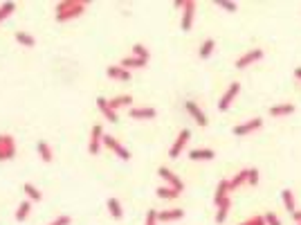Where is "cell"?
<instances>
[{
	"label": "cell",
	"mask_w": 301,
	"mask_h": 225,
	"mask_svg": "<svg viewBox=\"0 0 301 225\" xmlns=\"http://www.w3.org/2000/svg\"><path fill=\"white\" fill-rule=\"evenodd\" d=\"M101 144H106L110 151H115V153H117V156L121 158V160H130V151L126 149V146L121 144L119 140H115L113 135H104V142H101Z\"/></svg>",
	"instance_id": "obj_11"
},
{
	"label": "cell",
	"mask_w": 301,
	"mask_h": 225,
	"mask_svg": "<svg viewBox=\"0 0 301 225\" xmlns=\"http://www.w3.org/2000/svg\"><path fill=\"white\" fill-rule=\"evenodd\" d=\"M230 207H232V200H222V205H218V212H216V223H225L227 216H230Z\"/></svg>",
	"instance_id": "obj_26"
},
{
	"label": "cell",
	"mask_w": 301,
	"mask_h": 225,
	"mask_svg": "<svg viewBox=\"0 0 301 225\" xmlns=\"http://www.w3.org/2000/svg\"><path fill=\"white\" fill-rule=\"evenodd\" d=\"M14 12H16V3H3L0 5V23L7 21Z\"/></svg>",
	"instance_id": "obj_32"
},
{
	"label": "cell",
	"mask_w": 301,
	"mask_h": 225,
	"mask_svg": "<svg viewBox=\"0 0 301 225\" xmlns=\"http://www.w3.org/2000/svg\"><path fill=\"white\" fill-rule=\"evenodd\" d=\"M104 126L101 124H95L92 126V131H90V144H88V153L90 156H97L99 153V149H101V142H104Z\"/></svg>",
	"instance_id": "obj_10"
},
{
	"label": "cell",
	"mask_w": 301,
	"mask_h": 225,
	"mask_svg": "<svg viewBox=\"0 0 301 225\" xmlns=\"http://www.w3.org/2000/svg\"><path fill=\"white\" fill-rule=\"evenodd\" d=\"M189 140H191V131H189V128H182V131L178 133L176 142L171 144V149H169V158H171V160H178V158L182 156V151L187 149Z\"/></svg>",
	"instance_id": "obj_3"
},
{
	"label": "cell",
	"mask_w": 301,
	"mask_h": 225,
	"mask_svg": "<svg viewBox=\"0 0 301 225\" xmlns=\"http://www.w3.org/2000/svg\"><path fill=\"white\" fill-rule=\"evenodd\" d=\"M227 198H230V180H220L218 187H216L213 203H216V207H218V205H222V200H227Z\"/></svg>",
	"instance_id": "obj_17"
},
{
	"label": "cell",
	"mask_w": 301,
	"mask_h": 225,
	"mask_svg": "<svg viewBox=\"0 0 301 225\" xmlns=\"http://www.w3.org/2000/svg\"><path fill=\"white\" fill-rule=\"evenodd\" d=\"M292 218H294V223H299V221H301V209H297V212L292 214Z\"/></svg>",
	"instance_id": "obj_39"
},
{
	"label": "cell",
	"mask_w": 301,
	"mask_h": 225,
	"mask_svg": "<svg viewBox=\"0 0 301 225\" xmlns=\"http://www.w3.org/2000/svg\"><path fill=\"white\" fill-rule=\"evenodd\" d=\"M106 74L115 81H130V72L126 68H121V65H108V68H106Z\"/></svg>",
	"instance_id": "obj_16"
},
{
	"label": "cell",
	"mask_w": 301,
	"mask_h": 225,
	"mask_svg": "<svg viewBox=\"0 0 301 225\" xmlns=\"http://www.w3.org/2000/svg\"><path fill=\"white\" fill-rule=\"evenodd\" d=\"M239 225H265V218L261 216V214H256V216H252V218H247V221H243Z\"/></svg>",
	"instance_id": "obj_36"
},
{
	"label": "cell",
	"mask_w": 301,
	"mask_h": 225,
	"mask_svg": "<svg viewBox=\"0 0 301 225\" xmlns=\"http://www.w3.org/2000/svg\"><path fill=\"white\" fill-rule=\"evenodd\" d=\"M184 216V209L176 207V209H164V212H158V223H169V221H180Z\"/></svg>",
	"instance_id": "obj_14"
},
{
	"label": "cell",
	"mask_w": 301,
	"mask_h": 225,
	"mask_svg": "<svg viewBox=\"0 0 301 225\" xmlns=\"http://www.w3.org/2000/svg\"><path fill=\"white\" fill-rule=\"evenodd\" d=\"M239 93H241V84H239V81H232L230 88L222 93L220 102H218V111H230V106L234 104V99L239 97Z\"/></svg>",
	"instance_id": "obj_7"
},
{
	"label": "cell",
	"mask_w": 301,
	"mask_h": 225,
	"mask_svg": "<svg viewBox=\"0 0 301 225\" xmlns=\"http://www.w3.org/2000/svg\"><path fill=\"white\" fill-rule=\"evenodd\" d=\"M36 149H38V156H41V160H43V162H52V160H54V153H52V146L47 144L45 140H38Z\"/></svg>",
	"instance_id": "obj_22"
},
{
	"label": "cell",
	"mask_w": 301,
	"mask_h": 225,
	"mask_svg": "<svg viewBox=\"0 0 301 225\" xmlns=\"http://www.w3.org/2000/svg\"><path fill=\"white\" fill-rule=\"evenodd\" d=\"M263 218H265V225H281V221L276 218V214H274V212H265V214H263Z\"/></svg>",
	"instance_id": "obj_37"
},
{
	"label": "cell",
	"mask_w": 301,
	"mask_h": 225,
	"mask_svg": "<svg viewBox=\"0 0 301 225\" xmlns=\"http://www.w3.org/2000/svg\"><path fill=\"white\" fill-rule=\"evenodd\" d=\"M155 194H158V198H162V200H176L178 196H180V191H176L173 187H167V185H162V187L155 189Z\"/></svg>",
	"instance_id": "obj_23"
},
{
	"label": "cell",
	"mask_w": 301,
	"mask_h": 225,
	"mask_svg": "<svg viewBox=\"0 0 301 225\" xmlns=\"http://www.w3.org/2000/svg\"><path fill=\"white\" fill-rule=\"evenodd\" d=\"M263 56H265V52L261 50V47H254V50H247L245 54H241L239 59H236L234 68H236V70H245V68H250V65H254L256 61H261Z\"/></svg>",
	"instance_id": "obj_2"
},
{
	"label": "cell",
	"mask_w": 301,
	"mask_h": 225,
	"mask_svg": "<svg viewBox=\"0 0 301 225\" xmlns=\"http://www.w3.org/2000/svg\"><path fill=\"white\" fill-rule=\"evenodd\" d=\"M294 77L301 81V65H299V68H294Z\"/></svg>",
	"instance_id": "obj_40"
},
{
	"label": "cell",
	"mask_w": 301,
	"mask_h": 225,
	"mask_svg": "<svg viewBox=\"0 0 301 225\" xmlns=\"http://www.w3.org/2000/svg\"><path fill=\"white\" fill-rule=\"evenodd\" d=\"M184 111L191 115L193 122H196L198 126H207V124H209V117H207V115L202 113V108L198 106L196 102H191V99H187V102H184Z\"/></svg>",
	"instance_id": "obj_9"
},
{
	"label": "cell",
	"mask_w": 301,
	"mask_h": 225,
	"mask_svg": "<svg viewBox=\"0 0 301 225\" xmlns=\"http://www.w3.org/2000/svg\"><path fill=\"white\" fill-rule=\"evenodd\" d=\"M261 126H263V119L252 117V119H247V122H243V124H236V126L232 128V133H234L236 137H245V135H250V133L259 131Z\"/></svg>",
	"instance_id": "obj_6"
},
{
	"label": "cell",
	"mask_w": 301,
	"mask_h": 225,
	"mask_svg": "<svg viewBox=\"0 0 301 225\" xmlns=\"http://www.w3.org/2000/svg\"><path fill=\"white\" fill-rule=\"evenodd\" d=\"M158 176H160V178L164 180V183H167V187H173L176 191H180V194H182V189H184V183H182L180 178H178L176 174H173L171 169H169V167H160V169H158Z\"/></svg>",
	"instance_id": "obj_8"
},
{
	"label": "cell",
	"mask_w": 301,
	"mask_h": 225,
	"mask_svg": "<svg viewBox=\"0 0 301 225\" xmlns=\"http://www.w3.org/2000/svg\"><path fill=\"white\" fill-rule=\"evenodd\" d=\"M196 9H198L196 0H184V5H182V21H180L182 32H191L193 18H196Z\"/></svg>",
	"instance_id": "obj_4"
},
{
	"label": "cell",
	"mask_w": 301,
	"mask_h": 225,
	"mask_svg": "<svg viewBox=\"0 0 301 225\" xmlns=\"http://www.w3.org/2000/svg\"><path fill=\"white\" fill-rule=\"evenodd\" d=\"M97 108H99V113L104 115L108 122H113V124L119 122V115L110 108V104H108V99H106V97H97Z\"/></svg>",
	"instance_id": "obj_12"
},
{
	"label": "cell",
	"mask_w": 301,
	"mask_h": 225,
	"mask_svg": "<svg viewBox=\"0 0 301 225\" xmlns=\"http://www.w3.org/2000/svg\"><path fill=\"white\" fill-rule=\"evenodd\" d=\"M133 56H137V59L148 61V59H150V52L142 45V43H135V45H133Z\"/></svg>",
	"instance_id": "obj_33"
},
{
	"label": "cell",
	"mask_w": 301,
	"mask_h": 225,
	"mask_svg": "<svg viewBox=\"0 0 301 225\" xmlns=\"http://www.w3.org/2000/svg\"><path fill=\"white\" fill-rule=\"evenodd\" d=\"M213 47H216V41H213V38H205V43H202L200 50H198V56H200V59H209Z\"/></svg>",
	"instance_id": "obj_28"
},
{
	"label": "cell",
	"mask_w": 301,
	"mask_h": 225,
	"mask_svg": "<svg viewBox=\"0 0 301 225\" xmlns=\"http://www.w3.org/2000/svg\"><path fill=\"white\" fill-rule=\"evenodd\" d=\"M108 104H110V108L117 113L119 108H128L130 104H133V95H117V97L108 99Z\"/></svg>",
	"instance_id": "obj_18"
},
{
	"label": "cell",
	"mask_w": 301,
	"mask_h": 225,
	"mask_svg": "<svg viewBox=\"0 0 301 225\" xmlns=\"http://www.w3.org/2000/svg\"><path fill=\"white\" fill-rule=\"evenodd\" d=\"M245 183H247V169H241L239 174H236L234 178L230 180V191H232V189H239L241 185H245Z\"/></svg>",
	"instance_id": "obj_30"
},
{
	"label": "cell",
	"mask_w": 301,
	"mask_h": 225,
	"mask_svg": "<svg viewBox=\"0 0 301 225\" xmlns=\"http://www.w3.org/2000/svg\"><path fill=\"white\" fill-rule=\"evenodd\" d=\"M297 225H301V221H299V223H297Z\"/></svg>",
	"instance_id": "obj_41"
},
{
	"label": "cell",
	"mask_w": 301,
	"mask_h": 225,
	"mask_svg": "<svg viewBox=\"0 0 301 225\" xmlns=\"http://www.w3.org/2000/svg\"><path fill=\"white\" fill-rule=\"evenodd\" d=\"M146 63H148V61H144V59H137V56H133V54H130V56H126V59H121V68H126V70H128V72H130V70H135V68H146Z\"/></svg>",
	"instance_id": "obj_19"
},
{
	"label": "cell",
	"mask_w": 301,
	"mask_h": 225,
	"mask_svg": "<svg viewBox=\"0 0 301 225\" xmlns=\"http://www.w3.org/2000/svg\"><path fill=\"white\" fill-rule=\"evenodd\" d=\"M23 191H25L27 200H32V203H41V200H43V191L38 189L36 185H32V183H25V185H23Z\"/></svg>",
	"instance_id": "obj_20"
},
{
	"label": "cell",
	"mask_w": 301,
	"mask_h": 225,
	"mask_svg": "<svg viewBox=\"0 0 301 225\" xmlns=\"http://www.w3.org/2000/svg\"><path fill=\"white\" fill-rule=\"evenodd\" d=\"M30 212H32V200H27V198H25L21 205H18V209H16V221H18V223H23L27 216H30Z\"/></svg>",
	"instance_id": "obj_25"
},
{
	"label": "cell",
	"mask_w": 301,
	"mask_h": 225,
	"mask_svg": "<svg viewBox=\"0 0 301 225\" xmlns=\"http://www.w3.org/2000/svg\"><path fill=\"white\" fill-rule=\"evenodd\" d=\"M88 5H90L88 0H61V3H56V7H54L56 23H70L74 18L84 16Z\"/></svg>",
	"instance_id": "obj_1"
},
{
	"label": "cell",
	"mask_w": 301,
	"mask_h": 225,
	"mask_svg": "<svg viewBox=\"0 0 301 225\" xmlns=\"http://www.w3.org/2000/svg\"><path fill=\"white\" fill-rule=\"evenodd\" d=\"M106 205H108V214L113 218H121V216H124V209H121V203H119L117 198H108V203H106Z\"/></svg>",
	"instance_id": "obj_27"
},
{
	"label": "cell",
	"mask_w": 301,
	"mask_h": 225,
	"mask_svg": "<svg viewBox=\"0 0 301 225\" xmlns=\"http://www.w3.org/2000/svg\"><path fill=\"white\" fill-rule=\"evenodd\" d=\"M72 223V218L67 216V214H59V216L54 218V221H50L47 225H70Z\"/></svg>",
	"instance_id": "obj_35"
},
{
	"label": "cell",
	"mask_w": 301,
	"mask_h": 225,
	"mask_svg": "<svg viewBox=\"0 0 301 225\" xmlns=\"http://www.w3.org/2000/svg\"><path fill=\"white\" fill-rule=\"evenodd\" d=\"M247 185H252V187L259 185V169H247Z\"/></svg>",
	"instance_id": "obj_34"
},
{
	"label": "cell",
	"mask_w": 301,
	"mask_h": 225,
	"mask_svg": "<svg viewBox=\"0 0 301 225\" xmlns=\"http://www.w3.org/2000/svg\"><path fill=\"white\" fill-rule=\"evenodd\" d=\"M16 156V140L9 133H0V162L14 160Z\"/></svg>",
	"instance_id": "obj_5"
},
{
	"label": "cell",
	"mask_w": 301,
	"mask_h": 225,
	"mask_svg": "<svg viewBox=\"0 0 301 225\" xmlns=\"http://www.w3.org/2000/svg\"><path fill=\"white\" fill-rule=\"evenodd\" d=\"M189 158H191V160H196V162H200V160H213V158H216V151H213V149H191V151H189Z\"/></svg>",
	"instance_id": "obj_21"
},
{
	"label": "cell",
	"mask_w": 301,
	"mask_h": 225,
	"mask_svg": "<svg viewBox=\"0 0 301 225\" xmlns=\"http://www.w3.org/2000/svg\"><path fill=\"white\" fill-rule=\"evenodd\" d=\"M146 225H158V209H148L146 212Z\"/></svg>",
	"instance_id": "obj_38"
},
{
	"label": "cell",
	"mask_w": 301,
	"mask_h": 225,
	"mask_svg": "<svg viewBox=\"0 0 301 225\" xmlns=\"http://www.w3.org/2000/svg\"><path fill=\"white\" fill-rule=\"evenodd\" d=\"M213 5H216V7H220V9H225V12H230V14L239 12V5H236L234 0H213Z\"/></svg>",
	"instance_id": "obj_31"
},
{
	"label": "cell",
	"mask_w": 301,
	"mask_h": 225,
	"mask_svg": "<svg viewBox=\"0 0 301 225\" xmlns=\"http://www.w3.org/2000/svg\"><path fill=\"white\" fill-rule=\"evenodd\" d=\"M128 115L133 119H153L155 115H158V111H155V108H150V106H133L128 111Z\"/></svg>",
	"instance_id": "obj_13"
},
{
	"label": "cell",
	"mask_w": 301,
	"mask_h": 225,
	"mask_svg": "<svg viewBox=\"0 0 301 225\" xmlns=\"http://www.w3.org/2000/svg\"><path fill=\"white\" fill-rule=\"evenodd\" d=\"M16 41L21 43V45H25V47H34V45H36V38H34L30 32H23V30L16 32Z\"/></svg>",
	"instance_id": "obj_29"
},
{
	"label": "cell",
	"mask_w": 301,
	"mask_h": 225,
	"mask_svg": "<svg viewBox=\"0 0 301 225\" xmlns=\"http://www.w3.org/2000/svg\"><path fill=\"white\" fill-rule=\"evenodd\" d=\"M281 198H283V205H285V209H288L290 214L297 212V205H294V194H292V189H283V191H281Z\"/></svg>",
	"instance_id": "obj_24"
},
{
	"label": "cell",
	"mask_w": 301,
	"mask_h": 225,
	"mask_svg": "<svg viewBox=\"0 0 301 225\" xmlns=\"http://www.w3.org/2000/svg\"><path fill=\"white\" fill-rule=\"evenodd\" d=\"M297 108H294V104H274V106H270V115L272 117H288V115H292Z\"/></svg>",
	"instance_id": "obj_15"
}]
</instances>
